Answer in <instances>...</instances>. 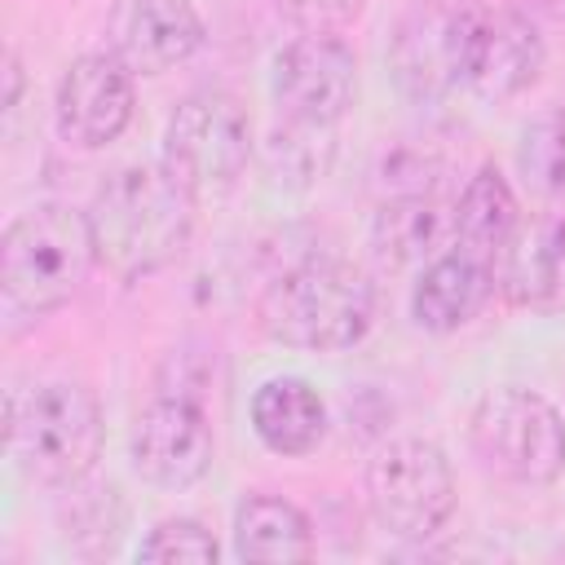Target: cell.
Segmentation results:
<instances>
[{"label":"cell","mask_w":565,"mask_h":565,"mask_svg":"<svg viewBox=\"0 0 565 565\" xmlns=\"http://www.w3.org/2000/svg\"><path fill=\"white\" fill-rule=\"evenodd\" d=\"M194 207L199 203L163 172V163L110 168L88 199L97 265L119 282L154 278L185 252L194 234Z\"/></svg>","instance_id":"cell-1"},{"label":"cell","mask_w":565,"mask_h":565,"mask_svg":"<svg viewBox=\"0 0 565 565\" xmlns=\"http://www.w3.org/2000/svg\"><path fill=\"white\" fill-rule=\"evenodd\" d=\"M97 243L88 207L44 199L22 207L0 238V318L18 335L57 313L93 274Z\"/></svg>","instance_id":"cell-2"},{"label":"cell","mask_w":565,"mask_h":565,"mask_svg":"<svg viewBox=\"0 0 565 565\" xmlns=\"http://www.w3.org/2000/svg\"><path fill=\"white\" fill-rule=\"evenodd\" d=\"M375 282L335 256H305L278 269L256 296V322L274 344L344 353L375 327Z\"/></svg>","instance_id":"cell-3"},{"label":"cell","mask_w":565,"mask_h":565,"mask_svg":"<svg viewBox=\"0 0 565 565\" xmlns=\"http://www.w3.org/2000/svg\"><path fill=\"white\" fill-rule=\"evenodd\" d=\"M4 446L13 468L49 490L84 481L106 450V415L79 380L18 384L4 402Z\"/></svg>","instance_id":"cell-4"},{"label":"cell","mask_w":565,"mask_h":565,"mask_svg":"<svg viewBox=\"0 0 565 565\" xmlns=\"http://www.w3.org/2000/svg\"><path fill=\"white\" fill-rule=\"evenodd\" d=\"M256 146L243 97L230 88H199L168 115L159 163L194 203H221L256 163Z\"/></svg>","instance_id":"cell-5"},{"label":"cell","mask_w":565,"mask_h":565,"mask_svg":"<svg viewBox=\"0 0 565 565\" xmlns=\"http://www.w3.org/2000/svg\"><path fill=\"white\" fill-rule=\"evenodd\" d=\"M468 441L481 468L512 486H552L565 472L561 411L521 384L490 388L468 419Z\"/></svg>","instance_id":"cell-6"},{"label":"cell","mask_w":565,"mask_h":565,"mask_svg":"<svg viewBox=\"0 0 565 565\" xmlns=\"http://www.w3.org/2000/svg\"><path fill=\"white\" fill-rule=\"evenodd\" d=\"M455 499V468L428 437H393L366 463V508L393 539H433L450 521Z\"/></svg>","instance_id":"cell-7"},{"label":"cell","mask_w":565,"mask_h":565,"mask_svg":"<svg viewBox=\"0 0 565 565\" xmlns=\"http://www.w3.org/2000/svg\"><path fill=\"white\" fill-rule=\"evenodd\" d=\"M132 472L154 490H190L216 463V433L207 406L177 388H154L128 428Z\"/></svg>","instance_id":"cell-8"},{"label":"cell","mask_w":565,"mask_h":565,"mask_svg":"<svg viewBox=\"0 0 565 565\" xmlns=\"http://www.w3.org/2000/svg\"><path fill=\"white\" fill-rule=\"evenodd\" d=\"M543 62H547V49L530 13L512 4H468L459 93L486 106H503L543 75Z\"/></svg>","instance_id":"cell-9"},{"label":"cell","mask_w":565,"mask_h":565,"mask_svg":"<svg viewBox=\"0 0 565 565\" xmlns=\"http://www.w3.org/2000/svg\"><path fill=\"white\" fill-rule=\"evenodd\" d=\"M269 102L278 119L335 124L358 102V57L340 31H300L269 62Z\"/></svg>","instance_id":"cell-10"},{"label":"cell","mask_w":565,"mask_h":565,"mask_svg":"<svg viewBox=\"0 0 565 565\" xmlns=\"http://www.w3.org/2000/svg\"><path fill=\"white\" fill-rule=\"evenodd\" d=\"M132 115H137L132 71L110 49L79 53L62 71L57 93H53V124L66 146L102 150L128 132Z\"/></svg>","instance_id":"cell-11"},{"label":"cell","mask_w":565,"mask_h":565,"mask_svg":"<svg viewBox=\"0 0 565 565\" xmlns=\"http://www.w3.org/2000/svg\"><path fill=\"white\" fill-rule=\"evenodd\" d=\"M463 18H468V4L459 0H419L397 22L388 44V75L406 102L433 106L459 93Z\"/></svg>","instance_id":"cell-12"},{"label":"cell","mask_w":565,"mask_h":565,"mask_svg":"<svg viewBox=\"0 0 565 565\" xmlns=\"http://www.w3.org/2000/svg\"><path fill=\"white\" fill-rule=\"evenodd\" d=\"M207 40L194 0H115L106 13V49L132 75H163L190 62Z\"/></svg>","instance_id":"cell-13"},{"label":"cell","mask_w":565,"mask_h":565,"mask_svg":"<svg viewBox=\"0 0 565 565\" xmlns=\"http://www.w3.org/2000/svg\"><path fill=\"white\" fill-rule=\"evenodd\" d=\"M494 287L530 313L565 309V212L521 216L494 260Z\"/></svg>","instance_id":"cell-14"},{"label":"cell","mask_w":565,"mask_h":565,"mask_svg":"<svg viewBox=\"0 0 565 565\" xmlns=\"http://www.w3.org/2000/svg\"><path fill=\"white\" fill-rule=\"evenodd\" d=\"M490 291H494V269L459 247H446L415 274L411 318L428 335H455L486 309Z\"/></svg>","instance_id":"cell-15"},{"label":"cell","mask_w":565,"mask_h":565,"mask_svg":"<svg viewBox=\"0 0 565 565\" xmlns=\"http://www.w3.org/2000/svg\"><path fill=\"white\" fill-rule=\"evenodd\" d=\"M327 402L305 375H269L252 393V433L282 459L313 455L327 441Z\"/></svg>","instance_id":"cell-16"},{"label":"cell","mask_w":565,"mask_h":565,"mask_svg":"<svg viewBox=\"0 0 565 565\" xmlns=\"http://www.w3.org/2000/svg\"><path fill=\"white\" fill-rule=\"evenodd\" d=\"M455 247V212H446L428 190L388 194L371 216V247L388 269L428 265L433 256Z\"/></svg>","instance_id":"cell-17"},{"label":"cell","mask_w":565,"mask_h":565,"mask_svg":"<svg viewBox=\"0 0 565 565\" xmlns=\"http://www.w3.org/2000/svg\"><path fill=\"white\" fill-rule=\"evenodd\" d=\"M234 552L256 565H300L313 556V521L282 494H247L234 508Z\"/></svg>","instance_id":"cell-18"},{"label":"cell","mask_w":565,"mask_h":565,"mask_svg":"<svg viewBox=\"0 0 565 565\" xmlns=\"http://www.w3.org/2000/svg\"><path fill=\"white\" fill-rule=\"evenodd\" d=\"M516 221H521V203H516L512 181L503 177V168L481 163L463 181L459 203H455V247L494 269V260H499L503 243L512 238Z\"/></svg>","instance_id":"cell-19"},{"label":"cell","mask_w":565,"mask_h":565,"mask_svg":"<svg viewBox=\"0 0 565 565\" xmlns=\"http://www.w3.org/2000/svg\"><path fill=\"white\" fill-rule=\"evenodd\" d=\"M340 137L335 124H305V119H278V128L256 146V163L265 181L282 194H305L313 190L331 163H335Z\"/></svg>","instance_id":"cell-20"},{"label":"cell","mask_w":565,"mask_h":565,"mask_svg":"<svg viewBox=\"0 0 565 565\" xmlns=\"http://www.w3.org/2000/svg\"><path fill=\"white\" fill-rule=\"evenodd\" d=\"M516 168L539 199L565 203V106H547L525 119L516 137Z\"/></svg>","instance_id":"cell-21"},{"label":"cell","mask_w":565,"mask_h":565,"mask_svg":"<svg viewBox=\"0 0 565 565\" xmlns=\"http://www.w3.org/2000/svg\"><path fill=\"white\" fill-rule=\"evenodd\" d=\"M137 556L150 561V565H216L221 543L212 539V530L203 521H194V516H168V521H159L141 539Z\"/></svg>","instance_id":"cell-22"},{"label":"cell","mask_w":565,"mask_h":565,"mask_svg":"<svg viewBox=\"0 0 565 565\" xmlns=\"http://www.w3.org/2000/svg\"><path fill=\"white\" fill-rule=\"evenodd\" d=\"M274 4L300 31H344L366 9V0H274Z\"/></svg>","instance_id":"cell-23"},{"label":"cell","mask_w":565,"mask_h":565,"mask_svg":"<svg viewBox=\"0 0 565 565\" xmlns=\"http://www.w3.org/2000/svg\"><path fill=\"white\" fill-rule=\"evenodd\" d=\"M4 79H9L4 110H13V106H18V93H22V66H18V53H9V62H4Z\"/></svg>","instance_id":"cell-24"},{"label":"cell","mask_w":565,"mask_h":565,"mask_svg":"<svg viewBox=\"0 0 565 565\" xmlns=\"http://www.w3.org/2000/svg\"><path fill=\"white\" fill-rule=\"evenodd\" d=\"M539 9H552V13H565V0H534Z\"/></svg>","instance_id":"cell-25"},{"label":"cell","mask_w":565,"mask_h":565,"mask_svg":"<svg viewBox=\"0 0 565 565\" xmlns=\"http://www.w3.org/2000/svg\"><path fill=\"white\" fill-rule=\"evenodd\" d=\"M561 419H565V411H561Z\"/></svg>","instance_id":"cell-26"}]
</instances>
